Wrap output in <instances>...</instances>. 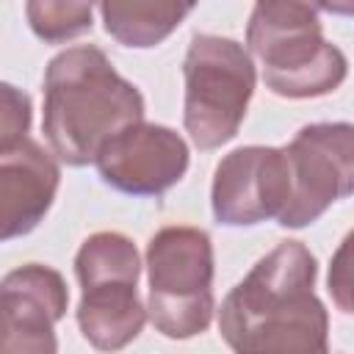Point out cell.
<instances>
[{
	"label": "cell",
	"mask_w": 354,
	"mask_h": 354,
	"mask_svg": "<svg viewBox=\"0 0 354 354\" xmlns=\"http://www.w3.org/2000/svg\"><path fill=\"white\" fill-rule=\"evenodd\" d=\"M290 199V171L282 147H238L213 174L210 207L224 227H254L279 218Z\"/></svg>",
	"instance_id": "cell-6"
},
{
	"label": "cell",
	"mask_w": 354,
	"mask_h": 354,
	"mask_svg": "<svg viewBox=\"0 0 354 354\" xmlns=\"http://www.w3.org/2000/svg\"><path fill=\"white\" fill-rule=\"evenodd\" d=\"M97 0H25V17L36 39L64 44L91 30Z\"/></svg>",
	"instance_id": "cell-14"
},
{
	"label": "cell",
	"mask_w": 354,
	"mask_h": 354,
	"mask_svg": "<svg viewBox=\"0 0 354 354\" xmlns=\"http://www.w3.org/2000/svg\"><path fill=\"white\" fill-rule=\"evenodd\" d=\"M3 113H0V147L28 138L30 130V97L11 83H3Z\"/></svg>",
	"instance_id": "cell-17"
},
{
	"label": "cell",
	"mask_w": 354,
	"mask_h": 354,
	"mask_svg": "<svg viewBox=\"0 0 354 354\" xmlns=\"http://www.w3.org/2000/svg\"><path fill=\"white\" fill-rule=\"evenodd\" d=\"M61 185V169L53 149L33 138L0 147V238L14 241L33 232Z\"/></svg>",
	"instance_id": "cell-10"
},
{
	"label": "cell",
	"mask_w": 354,
	"mask_h": 354,
	"mask_svg": "<svg viewBox=\"0 0 354 354\" xmlns=\"http://www.w3.org/2000/svg\"><path fill=\"white\" fill-rule=\"evenodd\" d=\"M183 124L199 149L232 141L246 119L257 72L252 53L227 36L196 33L183 58Z\"/></svg>",
	"instance_id": "cell-4"
},
{
	"label": "cell",
	"mask_w": 354,
	"mask_h": 354,
	"mask_svg": "<svg viewBox=\"0 0 354 354\" xmlns=\"http://www.w3.org/2000/svg\"><path fill=\"white\" fill-rule=\"evenodd\" d=\"M199 0H97L105 33L122 47L149 50L166 41Z\"/></svg>",
	"instance_id": "cell-12"
},
{
	"label": "cell",
	"mask_w": 354,
	"mask_h": 354,
	"mask_svg": "<svg viewBox=\"0 0 354 354\" xmlns=\"http://www.w3.org/2000/svg\"><path fill=\"white\" fill-rule=\"evenodd\" d=\"M75 274L80 285L102 279H138L141 257L133 238L116 230H102L80 243L75 254Z\"/></svg>",
	"instance_id": "cell-13"
},
{
	"label": "cell",
	"mask_w": 354,
	"mask_h": 354,
	"mask_svg": "<svg viewBox=\"0 0 354 354\" xmlns=\"http://www.w3.org/2000/svg\"><path fill=\"white\" fill-rule=\"evenodd\" d=\"M318 11H324L321 0H254L252 17L246 25V41L274 36V33L321 28Z\"/></svg>",
	"instance_id": "cell-15"
},
{
	"label": "cell",
	"mask_w": 354,
	"mask_h": 354,
	"mask_svg": "<svg viewBox=\"0 0 354 354\" xmlns=\"http://www.w3.org/2000/svg\"><path fill=\"white\" fill-rule=\"evenodd\" d=\"M321 8L335 17H354V0H321Z\"/></svg>",
	"instance_id": "cell-18"
},
{
	"label": "cell",
	"mask_w": 354,
	"mask_h": 354,
	"mask_svg": "<svg viewBox=\"0 0 354 354\" xmlns=\"http://www.w3.org/2000/svg\"><path fill=\"white\" fill-rule=\"evenodd\" d=\"M147 313L163 337L188 340L210 326L216 254L205 230L188 224L158 230L147 243Z\"/></svg>",
	"instance_id": "cell-3"
},
{
	"label": "cell",
	"mask_w": 354,
	"mask_h": 354,
	"mask_svg": "<svg viewBox=\"0 0 354 354\" xmlns=\"http://www.w3.org/2000/svg\"><path fill=\"white\" fill-rule=\"evenodd\" d=\"M318 263L301 241H282L224 296L218 332L232 351H326L329 313L315 296Z\"/></svg>",
	"instance_id": "cell-1"
},
{
	"label": "cell",
	"mask_w": 354,
	"mask_h": 354,
	"mask_svg": "<svg viewBox=\"0 0 354 354\" xmlns=\"http://www.w3.org/2000/svg\"><path fill=\"white\" fill-rule=\"evenodd\" d=\"M326 290L340 313L354 315V230L346 232V238L329 260Z\"/></svg>",
	"instance_id": "cell-16"
},
{
	"label": "cell",
	"mask_w": 354,
	"mask_h": 354,
	"mask_svg": "<svg viewBox=\"0 0 354 354\" xmlns=\"http://www.w3.org/2000/svg\"><path fill=\"white\" fill-rule=\"evenodd\" d=\"M263 66L266 88L288 100H310L332 94L348 77V58L324 39L321 28L274 33L246 41Z\"/></svg>",
	"instance_id": "cell-9"
},
{
	"label": "cell",
	"mask_w": 354,
	"mask_h": 354,
	"mask_svg": "<svg viewBox=\"0 0 354 354\" xmlns=\"http://www.w3.org/2000/svg\"><path fill=\"white\" fill-rule=\"evenodd\" d=\"M69 288L61 271L28 263L0 282V348L8 354H53L55 324L66 315Z\"/></svg>",
	"instance_id": "cell-8"
},
{
	"label": "cell",
	"mask_w": 354,
	"mask_h": 354,
	"mask_svg": "<svg viewBox=\"0 0 354 354\" xmlns=\"http://www.w3.org/2000/svg\"><path fill=\"white\" fill-rule=\"evenodd\" d=\"M285 149L290 171V199L277 218L285 230L318 221L335 202L354 194V124H304Z\"/></svg>",
	"instance_id": "cell-5"
},
{
	"label": "cell",
	"mask_w": 354,
	"mask_h": 354,
	"mask_svg": "<svg viewBox=\"0 0 354 354\" xmlns=\"http://www.w3.org/2000/svg\"><path fill=\"white\" fill-rule=\"evenodd\" d=\"M185 138L155 122H136L119 130L97 155L100 177L130 196H160L188 171Z\"/></svg>",
	"instance_id": "cell-7"
},
{
	"label": "cell",
	"mask_w": 354,
	"mask_h": 354,
	"mask_svg": "<svg viewBox=\"0 0 354 354\" xmlns=\"http://www.w3.org/2000/svg\"><path fill=\"white\" fill-rule=\"evenodd\" d=\"M80 290L75 318L94 348L119 351L141 335L149 313L138 296V279H102Z\"/></svg>",
	"instance_id": "cell-11"
},
{
	"label": "cell",
	"mask_w": 354,
	"mask_h": 354,
	"mask_svg": "<svg viewBox=\"0 0 354 354\" xmlns=\"http://www.w3.org/2000/svg\"><path fill=\"white\" fill-rule=\"evenodd\" d=\"M41 133L66 166H88L127 124L144 119L141 91L94 44L66 47L44 66Z\"/></svg>",
	"instance_id": "cell-2"
}]
</instances>
